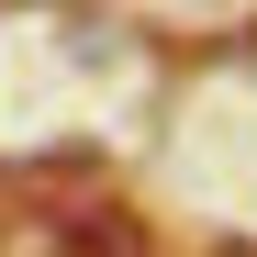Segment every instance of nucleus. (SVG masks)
<instances>
[]
</instances>
